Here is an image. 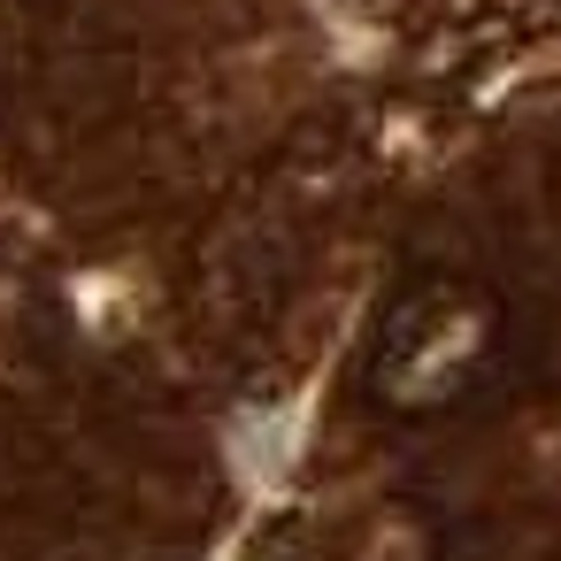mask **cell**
<instances>
[{"label":"cell","mask_w":561,"mask_h":561,"mask_svg":"<svg viewBox=\"0 0 561 561\" xmlns=\"http://www.w3.org/2000/svg\"><path fill=\"white\" fill-rule=\"evenodd\" d=\"M507 362V308L461 270H431L392 293L369 339V400L392 415H446L477 400Z\"/></svg>","instance_id":"obj_1"}]
</instances>
